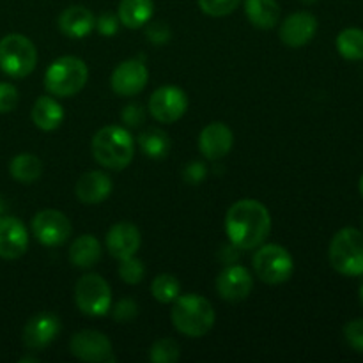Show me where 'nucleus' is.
I'll list each match as a JSON object with an SVG mask.
<instances>
[{"mask_svg":"<svg viewBox=\"0 0 363 363\" xmlns=\"http://www.w3.org/2000/svg\"><path fill=\"white\" fill-rule=\"evenodd\" d=\"M272 230V215L262 202L243 199L234 202L225 216V233L240 250H254L264 243Z\"/></svg>","mask_w":363,"mask_h":363,"instance_id":"1","label":"nucleus"},{"mask_svg":"<svg viewBox=\"0 0 363 363\" xmlns=\"http://www.w3.org/2000/svg\"><path fill=\"white\" fill-rule=\"evenodd\" d=\"M92 156L110 170H123L133 162L135 140L123 126H105L92 137Z\"/></svg>","mask_w":363,"mask_h":363,"instance_id":"2","label":"nucleus"},{"mask_svg":"<svg viewBox=\"0 0 363 363\" xmlns=\"http://www.w3.org/2000/svg\"><path fill=\"white\" fill-rule=\"evenodd\" d=\"M172 323L177 332L190 339H201L208 335L215 325L213 305L199 294H183L174 300Z\"/></svg>","mask_w":363,"mask_h":363,"instance_id":"3","label":"nucleus"},{"mask_svg":"<svg viewBox=\"0 0 363 363\" xmlns=\"http://www.w3.org/2000/svg\"><path fill=\"white\" fill-rule=\"evenodd\" d=\"M89 78L87 64L78 57H60L45 73V87L55 98H71L85 87Z\"/></svg>","mask_w":363,"mask_h":363,"instance_id":"4","label":"nucleus"},{"mask_svg":"<svg viewBox=\"0 0 363 363\" xmlns=\"http://www.w3.org/2000/svg\"><path fill=\"white\" fill-rule=\"evenodd\" d=\"M330 262L340 275H363V234L354 227L340 229L330 243Z\"/></svg>","mask_w":363,"mask_h":363,"instance_id":"5","label":"nucleus"},{"mask_svg":"<svg viewBox=\"0 0 363 363\" xmlns=\"http://www.w3.org/2000/svg\"><path fill=\"white\" fill-rule=\"evenodd\" d=\"M38 50L23 34H7L0 39V69L11 78H25L35 69Z\"/></svg>","mask_w":363,"mask_h":363,"instance_id":"6","label":"nucleus"},{"mask_svg":"<svg viewBox=\"0 0 363 363\" xmlns=\"http://www.w3.org/2000/svg\"><path fill=\"white\" fill-rule=\"evenodd\" d=\"M255 275L266 284H284L294 272V261L289 252L280 245H262L254 255Z\"/></svg>","mask_w":363,"mask_h":363,"instance_id":"7","label":"nucleus"},{"mask_svg":"<svg viewBox=\"0 0 363 363\" xmlns=\"http://www.w3.org/2000/svg\"><path fill=\"white\" fill-rule=\"evenodd\" d=\"M74 300H77V307L84 314L99 318V315L108 314L112 307V289L101 275L89 273L77 282Z\"/></svg>","mask_w":363,"mask_h":363,"instance_id":"8","label":"nucleus"},{"mask_svg":"<svg viewBox=\"0 0 363 363\" xmlns=\"http://www.w3.org/2000/svg\"><path fill=\"white\" fill-rule=\"evenodd\" d=\"M188 108V98L183 89L176 85H163L156 89L149 98V112L158 123L172 124L184 116Z\"/></svg>","mask_w":363,"mask_h":363,"instance_id":"9","label":"nucleus"},{"mask_svg":"<svg viewBox=\"0 0 363 363\" xmlns=\"http://www.w3.org/2000/svg\"><path fill=\"white\" fill-rule=\"evenodd\" d=\"M69 350L73 357H77L82 362H116L110 339L105 333L96 332V330H82V332L74 333L71 337Z\"/></svg>","mask_w":363,"mask_h":363,"instance_id":"10","label":"nucleus"},{"mask_svg":"<svg viewBox=\"0 0 363 363\" xmlns=\"http://www.w3.org/2000/svg\"><path fill=\"white\" fill-rule=\"evenodd\" d=\"M32 233L45 247H60L71 236V222L57 209H43L32 218Z\"/></svg>","mask_w":363,"mask_h":363,"instance_id":"11","label":"nucleus"},{"mask_svg":"<svg viewBox=\"0 0 363 363\" xmlns=\"http://www.w3.org/2000/svg\"><path fill=\"white\" fill-rule=\"evenodd\" d=\"M149 71L145 64L138 59H130L121 62L119 66L113 69L112 78H110V85L112 91L117 96L123 98H133V96L140 94L144 87L147 85Z\"/></svg>","mask_w":363,"mask_h":363,"instance_id":"12","label":"nucleus"},{"mask_svg":"<svg viewBox=\"0 0 363 363\" xmlns=\"http://www.w3.org/2000/svg\"><path fill=\"white\" fill-rule=\"evenodd\" d=\"M252 289H254V279L245 266H227L216 279V291H218L220 298L233 301V303L248 298Z\"/></svg>","mask_w":363,"mask_h":363,"instance_id":"13","label":"nucleus"},{"mask_svg":"<svg viewBox=\"0 0 363 363\" xmlns=\"http://www.w3.org/2000/svg\"><path fill=\"white\" fill-rule=\"evenodd\" d=\"M28 248V233L16 216H0V257L14 261Z\"/></svg>","mask_w":363,"mask_h":363,"instance_id":"14","label":"nucleus"},{"mask_svg":"<svg viewBox=\"0 0 363 363\" xmlns=\"http://www.w3.org/2000/svg\"><path fill=\"white\" fill-rule=\"evenodd\" d=\"M60 332V321L57 315L43 312L27 321L23 328V344L32 351L45 350L57 339Z\"/></svg>","mask_w":363,"mask_h":363,"instance_id":"15","label":"nucleus"},{"mask_svg":"<svg viewBox=\"0 0 363 363\" xmlns=\"http://www.w3.org/2000/svg\"><path fill=\"white\" fill-rule=\"evenodd\" d=\"M318 32V20L314 14L300 11L284 20L280 27V39L291 48H300L308 45Z\"/></svg>","mask_w":363,"mask_h":363,"instance_id":"16","label":"nucleus"},{"mask_svg":"<svg viewBox=\"0 0 363 363\" xmlns=\"http://www.w3.org/2000/svg\"><path fill=\"white\" fill-rule=\"evenodd\" d=\"M234 135L230 128L223 123H211L199 135V149L208 160H222L233 149Z\"/></svg>","mask_w":363,"mask_h":363,"instance_id":"17","label":"nucleus"},{"mask_svg":"<svg viewBox=\"0 0 363 363\" xmlns=\"http://www.w3.org/2000/svg\"><path fill=\"white\" fill-rule=\"evenodd\" d=\"M142 243L140 230L130 222H119L106 233V248L116 259L131 257Z\"/></svg>","mask_w":363,"mask_h":363,"instance_id":"18","label":"nucleus"},{"mask_svg":"<svg viewBox=\"0 0 363 363\" xmlns=\"http://www.w3.org/2000/svg\"><path fill=\"white\" fill-rule=\"evenodd\" d=\"M112 188V179L105 172L91 170L78 179L74 191H77L78 201L84 202V204H99L110 197Z\"/></svg>","mask_w":363,"mask_h":363,"instance_id":"19","label":"nucleus"},{"mask_svg":"<svg viewBox=\"0 0 363 363\" xmlns=\"http://www.w3.org/2000/svg\"><path fill=\"white\" fill-rule=\"evenodd\" d=\"M96 27V18L87 7L71 6L62 11L59 18V28L71 39H82L91 34Z\"/></svg>","mask_w":363,"mask_h":363,"instance_id":"20","label":"nucleus"},{"mask_svg":"<svg viewBox=\"0 0 363 363\" xmlns=\"http://www.w3.org/2000/svg\"><path fill=\"white\" fill-rule=\"evenodd\" d=\"M32 121L43 131H53L62 124L64 108L53 96H41L32 106Z\"/></svg>","mask_w":363,"mask_h":363,"instance_id":"21","label":"nucleus"},{"mask_svg":"<svg viewBox=\"0 0 363 363\" xmlns=\"http://www.w3.org/2000/svg\"><path fill=\"white\" fill-rule=\"evenodd\" d=\"M67 255L74 268L89 269L101 259V245L92 234H84L71 243Z\"/></svg>","mask_w":363,"mask_h":363,"instance_id":"22","label":"nucleus"},{"mask_svg":"<svg viewBox=\"0 0 363 363\" xmlns=\"http://www.w3.org/2000/svg\"><path fill=\"white\" fill-rule=\"evenodd\" d=\"M155 13L152 0H121L117 16L119 21L128 28H140L151 21Z\"/></svg>","mask_w":363,"mask_h":363,"instance_id":"23","label":"nucleus"},{"mask_svg":"<svg viewBox=\"0 0 363 363\" xmlns=\"http://www.w3.org/2000/svg\"><path fill=\"white\" fill-rule=\"evenodd\" d=\"M248 21L257 28H273L280 20V6L277 0H245Z\"/></svg>","mask_w":363,"mask_h":363,"instance_id":"24","label":"nucleus"},{"mask_svg":"<svg viewBox=\"0 0 363 363\" xmlns=\"http://www.w3.org/2000/svg\"><path fill=\"white\" fill-rule=\"evenodd\" d=\"M9 172L13 179H16L18 183L30 184L41 177L43 163L38 156L30 155V152H21V155L14 156L11 160Z\"/></svg>","mask_w":363,"mask_h":363,"instance_id":"25","label":"nucleus"},{"mask_svg":"<svg viewBox=\"0 0 363 363\" xmlns=\"http://www.w3.org/2000/svg\"><path fill=\"white\" fill-rule=\"evenodd\" d=\"M138 145L142 152L152 160H162L170 151V138L165 131L158 128H149L138 135Z\"/></svg>","mask_w":363,"mask_h":363,"instance_id":"26","label":"nucleus"},{"mask_svg":"<svg viewBox=\"0 0 363 363\" xmlns=\"http://www.w3.org/2000/svg\"><path fill=\"white\" fill-rule=\"evenodd\" d=\"M337 50L347 60H363V30L346 28L337 38Z\"/></svg>","mask_w":363,"mask_h":363,"instance_id":"27","label":"nucleus"},{"mask_svg":"<svg viewBox=\"0 0 363 363\" xmlns=\"http://www.w3.org/2000/svg\"><path fill=\"white\" fill-rule=\"evenodd\" d=\"M151 293L160 303H174V300L181 294V284L170 273H162L152 280Z\"/></svg>","mask_w":363,"mask_h":363,"instance_id":"28","label":"nucleus"},{"mask_svg":"<svg viewBox=\"0 0 363 363\" xmlns=\"http://www.w3.org/2000/svg\"><path fill=\"white\" fill-rule=\"evenodd\" d=\"M179 346L172 339H160L149 350V358L155 363H174L179 360Z\"/></svg>","mask_w":363,"mask_h":363,"instance_id":"29","label":"nucleus"},{"mask_svg":"<svg viewBox=\"0 0 363 363\" xmlns=\"http://www.w3.org/2000/svg\"><path fill=\"white\" fill-rule=\"evenodd\" d=\"M119 277L123 282L135 286V284H140L145 277V266L140 259H137L135 255L126 259H121L119 264Z\"/></svg>","mask_w":363,"mask_h":363,"instance_id":"30","label":"nucleus"},{"mask_svg":"<svg viewBox=\"0 0 363 363\" xmlns=\"http://www.w3.org/2000/svg\"><path fill=\"white\" fill-rule=\"evenodd\" d=\"M238 4H240V0H199L202 13L213 18L227 16L236 9Z\"/></svg>","mask_w":363,"mask_h":363,"instance_id":"31","label":"nucleus"},{"mask_svg":"<svg viewBox=\"0 0 363 363\" xmlns=\"http://www.w3.org/2000/svg\"><path fill=\"white\" fill-rule=\"evenodd\" d=\"M344 337L347 344L358 353H363V319H353L344 326Z\"/></svg>","mask_w":363,"mask_h":363,"instance_id":"32","label":"nucleus"},{"mask_svg":"<svg viewBox=\"0 0 363 363\" xmlns=\"http://www.w3.org/2000/svg\"><path fill=\"white\" fill-rule=\"evenodd\" d=\"M121 121L128 128H138L145 123V110L140 103H130L121 112Z\"/></svg>","mask_w":363,"mask_h":363,"instance_id":"33","label":"nucleus"},{"mask_svg":"<svg viewBox=\"0 0 363 363\" xmlns=\"http://www.w3.org/2000/svg\"><path fill=\"white\" fill-rule=\"evenodd\" d=\"M18 89L9 82H0V113L13 112L18 105Z\"/></svg>","mask_w":363,"mask_h":363,"instance_id":"34","label":"nucleus"},{"mask_svg":"<svg viewBox=\"0 0 363 363\" xmlns=\"http://www.w3.org/2000/svg\"><path fill=\"white\" fill-rule=\"evenodd\" d=\"M138 305L131 298H124L113 307V319L117 323H130L137 318Z\"/></svg>","mask_w":363,"mask_h":363,"instance_id":"35","label":"nucleus"},{"mask_svg":"<svg viewBox=\"0 0 363 363\" xmlns=\"http://www.w3.org/2000/svg\"><path fill=\"white\" fill-rule=\"evenodd\" d=\"M145 35L155 45H165L170 39V28L167 27L163 21H149L147 28H145Z\"/></svg>","mask_w":363,"mask_h":363,"instance_id":"36","label":"nucleus"},{"mask_svg":"<svg viewBox=\"0 0 363 363\" xmlns=\"http://www.w3.org/2000/svg\"><path fill=\"white\" fill-rule=\"evenodd\" d=\"M119 16L112 13H103L101 16L96 20V27H98V32L101 35H106V38H112L113 34H117L119 30Z\"/></svg>","mask_w":363,"mask_h":363,"instance_id":"37","label":"nucleus"},{"mask_svg":"<svg viewBox=\"0 0 363 363\" xmlns=\"http://www.w3.org/2000/svg\"><path fill=\"white\" fill-rule=\"evenodd\" d=\"M183 176L186 183L199 184L206 179V176H208V167L202 162H190L186 165V169H184Z\"/></svg>","mask_w":363,"mask_h":363,"instance_id":"38","label":"nucleus"},{"mask_svg":"<svg viewBox=\"0 0 363 363\" xmlns=\"http://www.w3.org/2000/svg\"><path fill=\"white\" fill-rule=\"evenodd\" d=\"M4 211H6V201H4L2 195H0V216L4 215Z\"/></svg>","mask_w":363,"mask_h":363,"instance_id":"39","label":"nucleus"},{"mask_svg":"<svg viewBox=\"0 0 363 363\" xmlns=\"http://www.w3.org/2000/svg\"><path fill=\"white\" fill-rule=\"evenodd\" d=\"M20 362H38V358H30V357H25V358H21Z\"/></svg>","mask_w":363,"mask_h":363,"instance_id":"40","label":"nucleus"},{"mask_svg":"<svg viewBox=\"0 0 363 363\" xmlns=\"http://www.w3.org/2000/svg\"><path fill=\"white\" fill-rule=\"evenodd\" d=\"M358 188H360V194H362V197H363V176L360 177V184H358Z\"/></svg>","mask_w":363,"mask_h":363,"instance_id":"41","label":"nucleus"},{"mask_svg":"<svg viewBox=\"0 0 363 363\" xmlns=\"http://www.w3.org/2000/svg\"><path fill=\"white\" fill-rule=\"evenodd\" d=\"M301 2H303V4H315L318 0H301Z\"/></svg>","mask_w":363,"mask_h":363,"instance_id":"42","label":"nucleus"},{"mask_svg":"<svg viewBox=\"0 0 363 363\" xmlns=\"http://www.w3.org/2000/svg\"><path fill=\"white\" fill-rule=\"evenodd\" d=\"M360 301H362V305H363V284H362V287H360Z\"/></svg>","mask_w":363,"mask_h":363,"instance_id":"43","label":"nucleus"}]
</instances>
